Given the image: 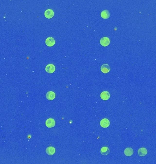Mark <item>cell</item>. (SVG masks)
<instances>
[{"label": "cell", "instance_id": "cell-10", "mask_svg": "<svg viewBox=\"0 0 156 164\" xmlns=\"http://www.w3.org/2000/svg\"><path fill=\"white\" fill-rule=\"evenodd\" d=\"M147 154V150L145 148H141L138 150V154L140 156H144Z\"/></svg>", "mask_w": 156, "mask_h": 164}, {"label": "cell", "instance_id": "cell-7", "mask_svg": "<svg viewBox=\"0 0 156 164\" xmlns=\"http://www.w3.org/2000/svg\"><path fill=\"white\" fill-rule=\"evenodd\" d=\"M101 98L102 100H108L110 98V93L107 91L102 92L101 94Z\"/></svg>", "mask_w": 156, "mask_h": 164}, {"label": "cell", "instance_id": "cell-2", "mask_svg": "<svg viewBox=\"0 0 156 164\" xmlns=\"http://www.w3.org/2000/svg\"><path fill=\"white\" fill-rule=\"evenodd\" d=\"M110 43V40L107 37H104L100 40V44L102 46H108Z\"/></svg>", "mask_w": 156, "mask_h": 164}, {"label": "cell", "instance_id": "cell-4", "mask_svg": "<svg viewBox=\"0 0 156 164\" xmlns=\"http://www.w3.org/2000/svg\"><path fill=\"white\" fill-rule=\"evenodd\" d=\"M54 11L52 9H47L44 12V16L47 19L52 18L54 16Z\"/></svg>", "mask_w": 156, "mask_h": 164}, {"label": "cell", "instance_id": "cell-14", "mask_svg": "<svg viewBox=\"0 0 156 164\" xmlns=\"http://www.w3.org/2000/svg\"><path fill=\"white\" fill-rule=\"evenodd\" d=\"M101 17L103 19H108L110 17V13L108 10H105L101 12Z\"/></svg>", "mask_w": 156, "mask_h": 164}, {"label": "cell", "instance_id": "cell-1", "mask_svg": "<svg viewBox=\"0 0 156 164\" xmlns=\"http://www.w3.org/2000/svg\"><path fill=\"white\" fill-rule=\"evenodd\" d=\"M45 71L48 73H52L55 71V67L54 64H49L45 68Z\"/></svg>", "mask_w": 156, "mask_h": 164}, {"label": "cell", "instance_id": "cell-13", "mask_svg": "<svg viewBox=\"0 0 156 164\" xmlns=\"http://www.w3.org/2000/svg\"><path fill=\"white\" fill-rule=\"evenodd\" d=\"M134 153V151L131 148H127L124 150V154L127 156H131Z\"/></svg>", "mask_w": 156, "mask_h": 164}, {"label": "cell", "instance_id": "cell-8", "mask_svg": "<svg viewBox=\"0 0 156 164\" xmlns=\"http://www.w3.org/2000/svg\"><path fill=\"white\" fill-rule=\"evenodd\" d=\"M101 71L104 73H107L110 71V68L109 64H104L102 65L101 67Z\"/></svg>", "mask_w": 156, "mask_h": 164}, {"label": "cell", "instance_id": "cell-9", "mask_svg": "<svg viewBox=\"0 0 156 164\" xmlns=\"http://www.w3.org/2000/svg\"><path fill=\"white\" fill-rule=\"evenodd\" d=\"M46 97L47 100H54L55 98V93L53 91H49L46 93Z\"/></svg>", "mask_w": 156, "mask_h": 164}, {"label": "cell", "instance_id": "cell-3", "mask_svg": "<svg viewBox=\"0 0 156 164\" xmlns=\"http://www.w3.org/2000/svg\"><path fill=\"white\" fill-rule=\"evenodd\" d=\"M110 125V122L107 118H103L100 122V125L102 128H106L109 126Z\"/></svg>", "mask_w": 156, "mask_h": 164}, {"label": "cell", "instance_id": "cell-5", "mask_svg": "<svg viewBox=\"0 0 156 164\" xmlns=\"http://www.w3.org/2000/svg\"><path fill=\"white\" fill-rule=\"evenodd\" d=\"M45 124L48 128H53L55 125V121L53 118H48L46 121Z\"/></svg>", "mask_w": 156, "mask_h": 164}, {"label": "cell", "instance_id": "cell-6", "mask_svg": "<svg viewBox=\"0 0 156 164\" xmlns=\"http://www.w3.org/2000/svg\"><path fill=\"white\" fill-rule=\"evenodd\" d=\"M45 43L48 46H53L55 43V41L53 37H48L45 40Z\"/></svg>", "mask_w": 156, "mask_h": 164}, {"label": "cell", "instance_id": "cell-11", "mask_svg": "<svg viewBox=\"0 0 156 164\" xmlns=\"http://www.w3.org/2000/svg\"><path fill=\"white\" fill-rule=\"evenodd\" d=\"M46 152L48 155H53L55 153V149L53 146L48 147L46 150Z\"/></svg>", "mask_w": 156, "mask_h": 164}, {"label": "cell", "instance_id": "cell-12", "mask_svg": "<svg viewBox=\"0 0 156 164\" xmlns=\"http://www.w3.org/2000/svg\"><path fill=\"white\" fill-rule=\"evenodd\" d=\"M110 150L107 147H103L101 150V153L103 155H109Z\"/></svg>", "mask_w": 156, "mask_h": 164}]
</instances>
